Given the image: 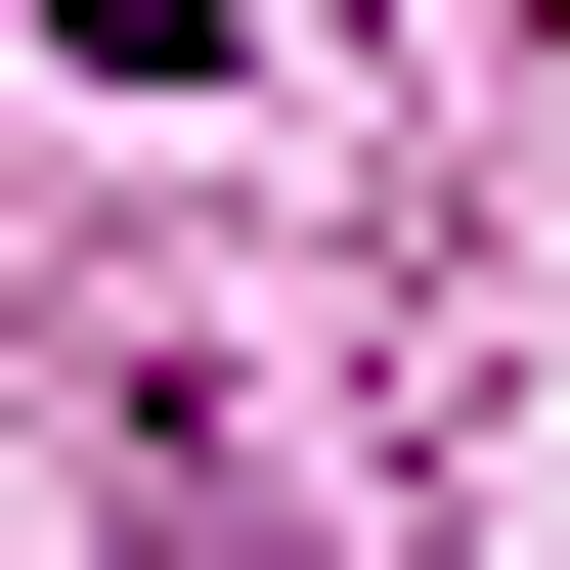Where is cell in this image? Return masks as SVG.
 Instances as JSON below:
<instances>
[{
	"instance_id": "obj_1",
	"label": "cell",
	"mask_w": 570,
	"mask_h": 570,
	"mask_svg": "<svg viewBox=\"0 0 570 570\" xmlns=\"http://www.w3.org/2000/svg\"><path fill=\"white\" fill-rule=\"evenodd\" d=\"M45 45H88V88H219V45H264V0H45Z\"/></svg>"
}]
</instances>
